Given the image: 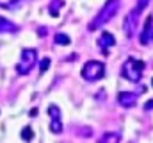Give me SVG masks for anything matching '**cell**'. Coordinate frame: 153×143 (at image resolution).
Instances as JSON below:
<instances>
[{
    "mask_svg": "<svg viewBox=\"0 0 153 143\" xmlns=\"http://www.w3.org/2000/svg\"><path fill=\"white\" fill-rule=\"evenodd\" d=\"M117 9H119V0H107L105 2V5L100 9V13L89 22V31L93 32V31H96V29H100V27H103L109 20H112V16H114L116 13H117Z\"/></svg>",
    "mask_w": 153,
    "mask_h": 143,
    "instance_id": "cell-1",
    "label": "cell"
},
{
    "mask_svg": "<svg viewBox=\"0 0 153 143\" xmlns=\"http://www.w3.org/2000/svg\"><path fill=\"white\" fill-rule=\"evenodd\" d=\"M143 70H144V63L141 59H135V57H128L121 68V73L125 79L132 81V82H137L143 75Z\"/></svg>",
    "mask_w": 153,
    "mask_h": 143,
    "instance_id": "cell-2",
    "label": "cell"
},
{
    "mask_svg": "<svg viewBox=\"0 0 153 143\" xmlns=\"http://www.w3.org/2000/svg\"><path fill=\"white\" fill-rule=\"evenodd\" d=\"M38 61V52L34 48H23L22 50V57L16 65V73L18 75H27L29 72L32 70V66Z\"/></svg>",
    "mask_w": 153,
    "mask_h": 143,
    "instance_id": "cell-3",
    "label": "cell"
},
{
    "mask_svg": "<svg viewBox=\"0 0 153 143\" xmlns=\"http://www.w3.org/2000/svg\"><path fill=\"white\" fill-rule=\"evenodd\" d=\"M103 75H105V65H103L102 61L91 59V61H87V63L82 66V77H84L85 81H89V82H94V81L102 79Z\"/></svg>",
    "mask_w": 153,
    "mask_h": 143,
    "instance_id": "cell-4",
    "label": "cell"
},
{
    "mask_svg": "<svg viewBox=\"0 0 153 143\" xmlns=\"http://www.w3.org/2000/svg\"><path fill=\"white\" fill-rule=\"evenodd\" d=\"M137 16H139V11H137V9H132V11L126 14V18H125L123 29H125V34L128 36V38L134 34V29H135V25H137Z\"/></svg>",
    "mask_w": 153,
    "mask_h": 143,
    "instance_id": "cell-5",
    "label": "cell"
},
{
    "mask_svg": "<svg viewBox=\"0 0 153 143\" xmlns=\"http://www.w3.org/2000/svg\"><path fill=\"white\" fill-rule=\"evenodd\" d=\"M117 102H119V106H123V107H134L137 104V95L130 93V91H121L117 95Z\"/></svg>",
    "mask_w": 153,
    "mask_h": 143,
    "instance_id": "cell-6",
    "label": "cell"
},
{
    "mask_svg": "<svg viewBox=\"0 0 153 143\" xmlns=\"http://www.w3.org/2000/svg\"><path fill=\"white\" fill-rule=\"evenodd\" d=\"M116 45V38L111 32H102L100 36V39H98V47L103 50V54H107V50L111 48V47H114Z\"/></svg>",
    "mask_w": 153,
    "mask_h": 143,
    "instance_id": "cell-7",
    "label": "cell"
},
{
    "mask_svg": "<svg viewBox=\"0 0 153 143\" xmlns=\"http://www.w3.org/2000/svg\"><path fill=\"white\" fill-rule=\"evenodd\" d=\"M152 22H153L152 16H148V18H146V22H144V29H143V32H141V43H143V45H148V41L153 38Z\"/></svg>",
    "mask_w": 153,
    "mask_h": 143,
    "instance_id": "cell-8",
    "label": "cell"
},
{
    "mask_svg": "<svg viewBox=\"0 0 153 143\" xmlns=\"http://www.w3.org/2000/svg\"><path fill=\"white\" fill-rule=\"evenodd\" d=\"M121 141V134L117 132V131H109V132H105L102 138H100V143H119Z\"/></svg>",
    "mask_w": 153,
    "mask_h": 143,
    "instance_id": "cell-9",
    "label": "cell"
},
{
    "mask_svg": "<svg viewBox=\"0 0 153 143\" xmlns=\"http://www.w3.org/2000/svg\"><path fill=\"white\" fill-rule=\"evenodd\" d=\"M62 5H64V0H52L50 5H48L50 14H52V16H59V11H61Z\"/></svg>",
    "mask_w": 153,
    "mask_h": 143,
    "instance_id": "cell-10",
    "label": "cell"
},
{
    "mask_svg": "<svg viewBox=\"0 0 153 143\" xmlns=\"http://www.w3.org/2000/svg\"><path fill=\"white\" fill-rule=\"evenodd\" d=\"M14 31H16V25L0 16V32H14Z\"/></svg>",
    "mask_w": 153,
    "mask_h": 143,
    "instance_id": "cell-11",
    "label": "cell"
},
{
    "mask_svg": "<svg viewBox=\"0 0 153 143\" xmlns=\"http://www.w3.org/2000/svg\"><path fill=\"white\" fill-rule=\"evenodd\" d=\"M53 41H55L57 45H62V47H66V45H70V43H71L70 36L64 34V32H57V34L53 36Z\"/></svg>",
    "mask_w": 153,
    "mask_h": 143,
    "instance_id": "cell-12",
    "label": "cell"
},
{
    "mask_svg": "<svg viewBox=\"0 0 153 143\" xmlns=\"http://www.w3.org/2000/svg\"><path fill=\"white\" fill-rule=\"evenodd\" d=\"M20 136H22V140H25V141H32V138H34V131H32V127H23L22 129V132H20Z\"/></svg>",
    "mask_w": 153,
    "mask_h": 143,
    "instance_id": "cell-13",
    "label": "cell"
},
{
    "mask_svg": "<svg viewBox=\"0 0 153 143\" xmlns=\"http://www.w3.org/2000/svg\"><path fill=\"white\" fill-rule=\"evenodd\" d=\"M48 114H50L52 120H61V109H59V106L50 104V106H48Z\"/></svg>",
    "mask_w": 153,
    "mask_h": 143,
    "instance_id": "cell-14",
    "label": "cell"
},
{
    "mask_svg": "<svg viewBox=\"0 0 153 143\" xmlns=\"http://www.w3.org/2000/svg\"><path fill=\"white\" fill-rule=\"evenodd\" d=\"M50 131H52L53 134H61V132H62V123H61V120H52Z\"/></svg>",
    "mask_w": 153,
    "mask_h": 143,
    "instance_id": "cell-15",
    "label": "cell"
},
{
    "mask_svg": "<svg viewBox=\"0 0 153 143\" xmlns=\"http://www.w3.org/2000/svg\"><path fill=\"white\" fill-rule=\"evenodd\" d=\"M18 2H20V0H0V7H4V9H13V7H16Z\"/></svg>",
    "mask_w": 153,
    "mask_h": 143,
    "instance_id": "cell-16",
    "label": "cell"
},
{
    "mask_svg": "<svg viewBox=\"0 0 153 143\" xmlns=\"http://www.w3.org/2000/svg\"><path fill=\"white\" fill-rule=\"evenodd\" d=\"M48 68H50V59H48V57H43V61L39 63V72H41V73H45Z\"/></svg>",
    "mask_w": 153,
    "mask_h": 143,
    "instance_id": "cell-17",
    "label": "cell"
},
{
    "mask_svg": "<svg viewBox=\"0 0 153 143\" xmlns=\"http://www.w3.org/2000/svg\"><path fill=\"white\" fill-rule=\"evenodd\" d=\"M150 4V0H137V5H135V9L141 13V11H144L146 9V5Z\"/></svg>",
    "mask_w": 153,
    "mask_h": 143,
    "instance_id": "cell-18",
    "label": "cell"
},
{
    "mask_svg": "<svg viewBox=\"0 0 153 143\" xmlns=\"http://www.w3.org/2000/svg\"><path fill=\"white\" fill-rule=\"evenodd\" d=\"M153 107V100L152 102H146V106H144V109H152Z\"/></svg>",
    "mask_w": 153,
    "mask_h": 143,
    "instance_id": "cell-19",
    "label": "cell"
}]
</instances>
